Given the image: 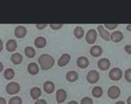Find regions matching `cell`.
Listing matches in <instances>:
<instances>
[{
	"label": "cell",
	"instance_id": "7c38bea8",
	"mask_svg": "<svg viewBox=\"0 0 131 104\" xmlns=\"http://www.w3.org/2000/svg\"><path fill=\"white\" fill-rule=\"evenodd\" d=\"M89 64H90V62H89V59L84 56H81V57H79L77 60V65L79 68H82V69H85L88 66H89Z\"/></svg>",
	"mask_w": 131,
	"mask_h": 104
},
{
	"label": "cell",
	"instance_id": "e0dca14e",
	"mask_svg": "<svg viewBox=\"0 0 131 104\" xmlns=\"http://www.w3.org/2000/svg\"><path fill=\"white\" fill-rule=\"evenodd\" d=\"M78 78H79V74L76 71H70L66 75V79H67L68 82H74L77 81Z\"/></svg>",
	"mask_w": 131,
	"mask_h": 104
},
{
	"label": "cell",
	"instance_id": "cb8c5ba5",
	"mask_svg": "<svg viewBox=\"0 0 131 104\" xmlns=\"http://www.w3.org/2000/svg\"><path fill=\"white\" fill-rule=\"evenodd\" d=\"M15 76V72L13 68H6L4 71V77L6 78V79L7 80H11L14 78Z\"/></svg>",
	"mask_w": 131,
	"mask_h": 104
},
{
	"label": "cell",
	"instance_id": "5b68a950",
	"mask_svg": "<svg viewBox=\"0 0 131 104\" xmlns=\"http://www.w3.org/2000/svg\"><path fill=\"white\" fill-rule=\"evenodd\" d=\"M97 38V33L95 30L90 29L87 31L86 35V41L89 44H93Z\"/></svg>",
	"mask_w": 131,
	"mask_h": 104
},
{
	"label": "cell",
	"instance_id": "74e56055",
	"mask_svg": "<svg viewBox=\"0 0 131 104\" xmlns=\"http://www.w3.org/2000/svg\"><path fill=\"white\" fill-rule=\"evenodd\" d=\"M67 104H79L77 101H74V100H72V101H70Z\"/></svg>",
	"mask_w": 131,
	"mask_h": 104
},
{
	"label": "cell",
	"instance_id": "1f68e13d",
	"mask_svg": "<svg viewBox=\"0 0 131 104\" xmlns=\"http://www.w3.org/2000/svg\"><path fill=\"white\" fill-rule=\"evenodd\" d=\"M35 104H47V102L43 99H39L35 102Z\"/></svg>",
	"mask_w": 131,
	"mask_h": 104
},
{
	"label": "cell",
	"instance_id": "f35d334b",
	"mask_svg": "<svg viewBox=\"0 0 131 104\" xmlns=\"http://www.w3.org/2000/svg\"><path fill=\"white\" fill-rule=\"evenodd\" d=\"M126 30H127L128 31H131V24H128V25L126 26Z\"/></svg>",
	"mask_w": 131,
	"mask_h": 104
},
{
	"label": "cell",
	"instance_id": "e575fe53",
	"mask_svg": "<svg viewBox=\"0 0 131 104\" xmlns=\"http://www.w3.org/2000/svg\"><path fill=\"white\" fill-rule=\"evenodd\" d=\"M3 42L1 39H0V52L3 50Z\"/></svg>",
	"mask_w": 131,
	"mask_h": 104
},
{
	"label": "cell",
	"instance_id": "277c9868",
	"mask_svg": "<svg viewBox=\"0 0 131 104\" xmlns=\"http://www.w3.org/2000/svg\"><path fill=\"white\" fill-rule=\"evenodd\" d=\"M86 79L89 83L90 84H95L100 79V74L96 70H90L86 75Z\"/></svg>",
	"mask_w": 131,
	"mask_h": 104
},
{
	"label": "cell",
	"instance_id": "4dcf8cb0",
	"mask_svg": "<svg viewBox=\"0 0 131 104\" xmlns=\"http://www.w3.org/2000/svg\"><path fill=\"white\" fill-rule=\"evenodd\" d=\"M124 50L126 51V53L129 54V55H131V45L129 44H126L125 47H124Z\"/></svg>",
	"mask_w": 131,
	"mask_h": 104
},
{
	"label": "cell",
	"instance_id": "f1b7e54d",
	"mask_svg": "<svg viewBox=\"0 0 131 104\" xmlns=\"http://www.w3.org/2000/svg\"><path fill=\"white\" fill-rule=\"evenodd\" d=\"M117 26L118 25L115 24V23H113V24H105L104 27L108 29V30H115L117 27Z\"/></svg>",
	"mask_w": 131,
	"mask_h": 104
},
{
	"label": "cell",
	"instance_id": "6da1fadb",
	"mask_svg": "<svg viewBox=\"0 0 131 104\" xmlns=\"http://www.w3.org/2000/svg\"><path fill=\"white\" fill-rule=\"evenodd\" d=\"M39 65L42 70L46 71L52 68L55 64V59L49 55L43 54L39 56L38 59Z\"/></svg>",
	"mask_w": 131,
	"mask_h": 104
},
{
	"label": "cell",
	"instance_id": "7a4b0ae2",
	"mask_svg": "<svg viewBox=\"0 0 131 104\" xmlns=\"http://www.w3.org/2000/svg\"><path fill=\"white\" fill-rule=\"evenodd\" d=\"M6 91L9 95H16L19 92L20 85L19 83H17L16 82H11L6 85Z\"/></svg>",
	"mask_w": 131,
	"mask_h": 104
},
{
	"label": "cell",
	"instance_id": "836d02e7",
	"mask_svg": "<svg viewBox=\"0 0 131 104\" xmlns=\"http://www.w3.org/2000/svg\"><path fill=\"white\" fill-rule=\"evenodd\" d=\"M0 104H6V101L3 97H0Z\"/></svg>",
	"mask_w": 131,
	"mask_h": 104
},
{
	"label": "cell",
	"instance_id": "484cf974",
	"mask_svg": "<svg viewBox=\"0 0 131 104\" xmlns=\"http://www.w3.org/2000/svg\"><path fill=\"white\" fill-rule=\"evenodd\" d=\"M22 103H23V100L19 96H13L9 101V104H22Z\"/></svg>",
	"mask_w": 131,
	"mask_h": 104
},
{
	"label": "cell",
	"instance_id": "3957f363",
	"mask_svg": "<svg viewBox=\"0 0 131 104\" xmlns=\"http://www.w3.org/2000/svg\"><path fill=\"white\" fill-rule=\"evenodd\" d=\"M109 77L112 81L117 82L123 77V72L119 68H113L109 72Z\"/></svg>",
	"mask_w": 131,
	"mask_h": 104
},
{
	"label": "cell",
	"instance_id": "d590c367",
	"mask_svg": "<svg viewBox=\"0 0 131 104\" xmlns=\"http://www.w3.org/2000/svg\"><path fill=\"white\" fill-rule=\"evenodd\" d=\"M4 69V66H3V64L0 62V72H2Z\"/></svg>",
	"mask_w": 131,
	"mask_h": 104
},
{
	"label": "cell",
	"instance_id": "4316f807",
	"mask_svg": "<svg viewBox=\"0 0 131 104\" xmlns=\"http://www.w3.org/2000/svg\"><path fill=\"white\" fill-rule=\"evenodd\" d=\"M124 78L126 82L131 83V68H128L124 72Z\"/></svg>",
	"mask_w": 131,
	"mask_h": 104
},
{
	"label": "cell",
	"instance_id": "52a82bcc",
	"mask_svg": "<svg viewBox=\"0 0 131 104\" xmlns=\"http://www.w3.org/2000/svg\"><path fill=\"white\" fill-rule=\"evenodd\" d=\"M67 98V92H66V90L62 89H59L56 91V99L58 103H62L66 101Z\"/></svg>",
	"mask_w": 131,
	"mask_h": 104
},
{
	"label": "cell",
	"instance_id": "ffe728a7",
	"mask_svg": "<svg viewBox=\"0 0 131 104\" xmlns=\"http://www.w3.org/2000/svg\"><path fill=\"white\" fill-rule=\"evenodd\" d=\"M34 44L37 48H43L46 45V40L43 37H38L35 39Z\"/></svg>",
	"mask_w": 131,
	"mask_h": 104
},
{
	"label": "cell",
	"instance_id": "603a6c76",
	"mask_svg": "<svg viewBox=\"0 0 131 104\" xmlns=\"http://www.w3.org/2000/svg\"><path fill=\"white\" fill-rule=\"evenodd\" d=\"M25 54L26 56L29 58H32L36 55V50L32 47H26L25 48Z\"/></svg>",
	"mask_w": 131,
	"mask_h": 104
},
{
	"label": "cell",
	"instance_id": "5bb4252c",
	"mask_svg": "<svg viewBox=\"0 0 131 104\" xmlns=\"http://www.w3.org/2000/svg\"><path fill=\"white\" fill-rule=\"evenodd\" d=\"M27 71L28 72L32 75H36L39 72V68L38 65L35 62H31L27 66Z\"/></svg>",
	"mask_w": 131,
	"mask_h": 104
},
{
	"label": "cell",
	"instance_id": "d6a6232c",
	"mask_svg": "<svg viewBox=\"0 0 131 104\" xmlns=\"http://www.w3.org/2000/svg\"><path fill=\"white\" fill-rule=\"evenodd\" d=\"M36 27L38 30H43L47 27V24H36Z\"/></svg>",
	"mask_w": 131,
	"mask_h": 104
},
{
	"label": "cell",
	"instance_id": "83f0119b",
	"mask_svg": "<svg viewBox=\"0 0 131 104\" xmlns=\"http://www.w3.org/2000/svg\"><path fill=\"white\" fill-rule=\"evenodd\" d=\"M81 104H93V101L90 97H83L81 99Z\"/></svg>",
	"mask_w": 131,
	"mask_h": 104
},
{
	"label": "cell",
	"instance_id": "8d00e7d4",
	"mask_svg": "<svg viewBox=\"0 0 131 104\" xmlns=\"http://www.w3.org/2000/svg\"><path fill=\"white\" fill-rule=\"evenodd\" d=\"M126 102L127 104H131V96L128 97V99H126Z\"/></svg>",
	"mask_w": 131,
	"mask_h": 104
},
{
	"label": "cell",
	"instance_id": "ab89813d",
	"mask_svg": "<svg viewBox=\"0 0 131 104\" xmlns=\"http://www.w3.org/2000/svg\"><path fill=\"white\" fill-rule=\"evenodd\" d=\"M115 104H125V102H123V101H118V102H116Z\"/></svg>",
	"mask_w": 131,
	"mask_h": 104
},
{
	"label": "cell",
	"instance_id": "9a60e30c",
	"mask_svg": "<svg viewBox=\"0 0 131 104\" xmlns=\"http://www.w3.org/2000/svg\"><path fill=\"white\" fill-rule=\"evenodd\" d=\"M43 89L46 93L52 94L55 91V85L51 81H46L43 84Z\"/></svg>",
	"mask_w": 131,
	"mask_h": 104
},
{
	"label": "cell",
	"instance_id": "d6986e66",
	"mask_svg": "<svg viewBox=\"0 0 131 104\" xmlns=\"http://www.w3.org/2000/svg\"><path fill=\"white\" fill-rule=\"evenodd\" d=\"M42 95V91L39 87H33L30 89V96L32 99H39Z\"/></svg>",
	"mask_w": 131,
	"mask_h": 104
},
{
	"label": "cell",
	"instance_id": "ac0fdd59",
	"mask_svg": "<svg viewBox=\"0 0 131 104\" xmlns=\"http://www.w3.org/2000/svg\"><path fill=\"white\" fill-rule=\"evenodd\" d=\"M17 47V42L16 40L14 39H10L7 41L6 44V48L8 51L9 52H13L16 50Z\"/></svg>",
	"mask_w": 131,
	"mask_h": 104
},
{
	"label": "cell",
	"instance_id": "ba28073f",
	"mask_svg": "<svg viewBox=\"0 0 131 104\" xmlns=\"http://www.w3.org/2000/svg\"><path fill=\"white\" fill-rule=\"evenodd\" d=\"M110 61L107 58H101L97 62V66L101 71H106L110 68Z\"/></svg>",
	"mask_w": 131,
	"mask_h": 104
},
{
	"label": "cell",
	"instance_id": "d4e9b609",
	"mask_svg": "<svg viewBox=\"0 0 131 104\" xmlns=\"http://www.w3.org/2000/svg\"><path fill=\"white\" fill-rule=\"evenodd\" d=\"M103 93V91L100 86H95L92 90V95L93 96V97H96V98L101 97Z\"/></svg>",
	"mask_w": 131,
	"mask_h": 104
},
{
	"label": "cell",
	"instance_id": "4fadbf2b",
	"mask_svg": "<svg viewBox=\"0 0 131 104\" xmlns=\"http://www.w3.org/2000/svg\"><path fill=\"white\" fill-rule=\"evenodd\" d=\"M90 55L94 57V58H98L103 54V49L99 45H94L93 46L90 50Z\"/></svg>",
	"mask_w": 131,
	"mask_h": 104
},
{
	"label": "cell",
	"instance_id": "8fae6325",
	"mask_svg": "<svg viewBox=\"0 0 131 104\" xmlns=\"http://www.w3.org/2000/svg\"><path fill=\"white\" fill-rule=\"evenodd\" d=\"M97 29H98V32H99L100 37H101L103 40H105L106 41H109V40H110V33L105 29L104 26H103V25H99V26L97 27Z\"/></svg>",
	"mask_w": 131,
	"mask_h": 104
},
{
	"label": "cell",
	"instance_id": "8992f818",
	"mask_svg": "<svg viewBox=\"0 0 131 104\" xmlns=\"http://www.w3.org/2000/svg\"><path fill=\"white\" fill-rule=\"evenodd\" d=\"M107 95H108V96L110 99H116V98H118L119 96V95H120V89H119V88L118 86H116V85L110 86L108 89Z\"/></svg>",
	"mask_w": 131,
	"mask_h": 104
},
{
	"label": "cell",
	"instance_id": "44dd1931",
	"mask_svg": "<svg viewBox=\"0 0 131 104\" xmlns=\"http://www.w3.org/2000/svg\"><path fill=\"white\" fill-rule=\"evenodd\" d=\"M23 56L21 55V54L19 53H15L13 54L11 56V62L14 64V65H20L23 62Z\"/></svg>",
	"mask_w": 131,
	"mask_h": 104
},
{
	"label": "cell",
	"instance_id": "f546056e",
	"mask_svg": "<svg viewBox=\"0 0 131 104\" xmlns=\"http://www.w3.org/2000/svg\"><path fill=\"white\" fill-rule=\"evenodd\" d=\"M49 26H50V27H51L52 30H59V29H61V28L63 27V24L57 23V24H50Z\"/></svg>",
	"mask_w": 131,
	"mask_h": 104
},
{
	"label": "cell",
	"instance_id": "2e32d148",
	"mask_svg": "<svg viewBox=\"0 0 131 104\" xmlns=\"http://www.w3.org/2000/svg\"><path fill=\"white\" fill-rule=\"evenodd\" d=\"M123 39V34L121 31H114L110 34V40L114 43L120 42Z\"/></svg>",
	"mask_w": 131,
	"mask_h": 104
},
{
	"label": "cell",
	"instance_id": "7402d4cb",
	"mask_svg": "<svg viewBox=\"0 0 131 104\" xmlns=\"http://www.w3.org/2000/svg\"><path fill=\"white\" fill-rule=\"evenodd\" d=\"M84 33H85L84 30L81 27H77L74 29V36L77 39H82L84 36Z\"/></svg>",
	"mask_w": 131,
	"mask_h": 104
},
{
	"label": "cell",
	"instance_id": "30bf717a",
	"mask_svg": "<svg viewBox=\"0 0 131 104\" xmlns=\"http://www.w3.org/2000/svg\"><path fill=\"white\" fill-rule=\"evenodd\" d=\"M27 33V30L25 27L23 26H18L17 27H16L15 30H14V34L17 38H23L25 37V36Z\"/></svg>",
	"mask_w": 131,
	"mask_h": 104
},
{
	"label": "cell",
	"instance_id": "9c48e42d",
	"mask_svg": "<svg viewBox=\"0 0 131 104\" xmlns=\"http://www.w3.org/2000/svg\"><path fill=\"white\" fill-rule=\"evenodd\" d=\"M71 57L69 54H63L58 60L57 62V65L59 67H64L67 65H68L70 62Z\"/></svg>",
	"mask_w": 131,
	"mask_h": 104
}]
</instances>
